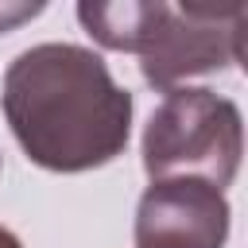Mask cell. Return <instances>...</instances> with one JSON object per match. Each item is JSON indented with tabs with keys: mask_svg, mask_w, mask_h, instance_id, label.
<instances>
[{
	"mask_svg": "<svg viewBox=\"0 0 248 248\" xmlns=\"http://www.w3.org/2000/svg\"><path fill=\"white\" fill-rule=\"evenodd\" d=\"M240 112L213 89H170L143 132V170L159 178H198L225 190L240 167Z\"/></svg>",
	"mask_w": 248,
	"mask_h": 248,
	"instance_id": "obj_2",
	"label": "cell"
},
{
	"mask_svg": "<svg viewBox=\"0 0 248 248\" xmlns=\"http://www.w3.org/2000/svg\"><path fill=\"white\" fill-rule=\"evenodd\" d=\"M244 4H163L136 50L147 85L170 93L182 78L209 74L244 58Z\"/></svg>",
	"mask_w": 248,
	"mask_h": 248,
	"instance_id": "obj_3",
	"label": "cell"
},
{
	"mask_svg": "<svg viewBox=\"0 0 248 248\" xmlns=\"http://www.w3.org/2000/svg\"><path fill=\"white\" fill-rule=\"evenodd\" d=\"M159 0H124V4H78L81 27L108 50H140L143 35L155 19Z\"/></svg>",
	"mask_w": 248,
	"mask_h": 248,
	"instance_id": "obj_5",
	"label": "cell"
},
{
	"mask_svg": "<svg viewBox=\"0 0 248 248\" xmlns=\"http://www.w3.org/2000/svg\"><path fill=\"white\" fill-rule=\"evenodd\" d=\"M35 12H43V4H31V8H0V31H4V27H12L16 19L35 16Z\"/></svg>",
	"mask_w": 248,
	"mask_h": 248,
	"instance_id": "obj_6",
	"label": "cell"
},
{
	"mask_svg": "<svg viewBox=\"0 0 248 248\" xmlns=\"http://www.w3.org/2000/svg\"><path fill=\"white\" fill-rule=\"evenodd\" d=\"M0 248H23V244L16 240V232H8V229L0 225Z\"/></svg>",
	"mask_w": 248,
	"mask_h": 248,
	"instance_id": "obj_7",
	"label": "cell"
},
{
	"mask_svg": "<svg viewBox=\"0 0 248 248\" xmlns=\"http://www.w3.org/2000/svg\"><path fill=\"white\" fill-rule=\"evenodd\" d=\"M229 202L198 178H159L136 209V248H221Z\"/></svg>",
	"mask_w": 248,
	"mask_h": 248,
	"instance_id": "obj_4",
	"label": "cell"
},
{
	"mask_svg": "<svg viewBox=\"0 0 248 248\" xmlns=\"http://www.w3.org/2000/svg\"><path fill=\"white\" fill-rule=\"evenodd\" d=\"M4 116L31 163L62 174L112 163L132 128V93L74 43H39L4 74Z\"/></svg>",
	"mask_w": 248,
	"mask_h": 248,
	"instance_id": "obj_1",
	"label": "cell"
}]
</instances>
